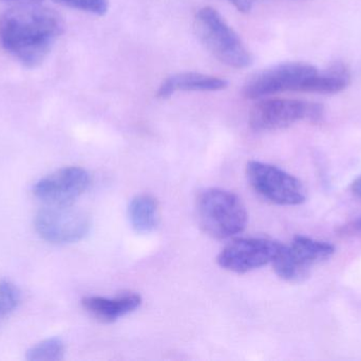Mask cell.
<instances>
[{"instance_id": "obj_6", "label": "cell", "mask_w": 361, "mask_h": 361, "mask_svg": "<svg viewBox=\"0 0 361 361\" xmlns=\"http://www.w3.org/2000/svg\"><path fill=\"white\" fill-rule=\"evenodd\" d=\"M90 216L71 206H48L40 209L34 220L36 232L54 245H68L84 239L91 230Z\"/></svg>"}, {"instance_id": "obj_2", "label": "cell", "mask_w": 361, "mask_h": 361, "mask_svg": "<svg viewBox=\"0 0 361 361\" xmlns=\"http://www.w3.org/2000/svg\"><path fill=\"white\" fill-rule=\"evenodd\" d=\"M197 215L202 230L216 239L235 237L247 226L245 206L235 193L223 189H207L200 193Z\"/></svg>"}, {"instance_id": "obj_11", "label": "cell", "mask_w": 361, "mask_h": 361, "mask_svg": "<svg viewBox=\"0 0 361 361\" xmlns=\"http://www.w3.org/2000/svg\"><path fill=\"white\" fill-rule=\"evenodd\" d=\"M142 304V298L135 292L121 295L116 298L104 297H85L82 305L85 311L103 324H112L120 318L125 317L139 309Z\"/></svg>"}, {"instance_id": "obj_17", "label": "cell", "mask_w": 361, "mask_h": 361, "mask_svg": "<svg viewBox=\"0 0 361 361\" xmlns=\"http://www.w3.org/2000/svg\"><path fill=\"white\" fill-rule=\"evenodd\" d=\"M55 1L68 8H75V10L90 13L97 16H103L109 8L108 0H55Z\"/></svg>"}, {"instance_id": "obj_3", "label": "cell", "mask_w": 361, "mask_h": 361, "mask_svg": "<svg viewBox=\"0 0 361 361\" xmlns=\"http://www.w3.org/2000/svg\"><path fill=\"white\" fill-rule=\"evenodd\" d=\"M195 30L202 44L221 63L235 69L252 65L250 51L216 8H200L195 13Z\"/></svg>"}, {"instance_id": "obj_10", "label": "cell", "mask_w": 361, "mask_h": 361, "mask_svg": "<svg viewBox=\"0 0 361 361\" xmlns=\"http://www.w3.org/2000/svg\"><path fill=\"white\" fill-rule=\"evenodd\" d=\"M90 184V175L78 167L57 170L36 182L33 193L44 205L71 206Z\"/></svg>"}, {"instance_id": "obj_1", "label": "cell", "mask_w": 361, "mask_h": 361, "mask_svg": "<svg viewBox=\"0 0 361 361\" xmlns=\"http://www.w3.org/2000/svg\"><path fill=\"white\" fill-rule=\"evenodd\" d=\"M63 32L59 13L39 4H21L0 17V44L25 67L39 66Z\"/></svg>"}, {"instance_id": "obj_18", "label": "cell", "mask_w": 361, "mask_h": 361, "mask_svg": "<svg viewBox=\"0 0 361 361\" xmlns=\"http://www.w3.org/2000/svg\"><path fill=\"white\" fill-rule=\"evenodd\" d=\"M345 235H361V216L341 228Z\"/></svg>"}, {"instance_id": "obj_20", "label": "cell", "mask_w": 361, "mask_h": 361, "mask_svg": "<svg viewBox=\"0 0 361 361\" xmlns=\"http://www.w3.org/2000/svg\"><path fill=\"white\" fill-rule=\"evenodd\" d=\"M351 190L355 196H357L358 199H361V175L354 180L351 186Z\"/></svg>"}, {"instance_id": "obj_13", "label": "cell", "mask_w": 361, "mask_h": 361, "mask_svg": "<svg viewBox=\"0 0 361 361\" xmlns=\"http://www.w3.org/2000/svg\"><path fill=\"white\" fill-rule=\"evenodd\" d=\"M351 83V73L349 68L343 63H334L326 69L315 74L307 93L333 95L345 90Z\"/></svg>"}, {"instance_id": "obj_16", "label": "cell", "mask_w": 361, "mask_h": 361, "mask_svg": "<svg viewBox=\"0 0 361 361\" xmlns=\"http://www.w3.org/2000/svg\"><path fill=\"white\" fill-rule=\"evenodd\" d=\"M21 301L19 288L8 280L0 281V324L18 307Z\"/></svg>"}, {"instance_id": "obj_14", "label": "cell", "mask_w": 361, "mask_h": 361, "mask_svg": "<svg viewBox=\"0 0 361 361\" xmlns=\"http://www.w3.org/2000/svg\"><path fill=\"white\" fill-rule=\"evenodd\" d=\"M128 218L135 232H152L158 226L159 220L156 199L146 194L133 197L128 206Z\"/></svg>"}, {"instance_id": "obj_9", "label": "cell", "mask_w": 361, "mask_h": 361, "mask_svg": "<svg viewBox=\"0 0 361 361\" xmlns=\"http://www.w3.org/2000/svg\"><path fill=\"white\" fill-rule=\"evenodd\" d=\"M283 244L267 239H238L225 246L218 264L235 273H246L273 263Z\"/></svg>"}, {"instance_id": "obj_15", "label": "cell", "mask_w": 361, "mask_h": 361, "mask_svg": "<svg viewBox=\"0 0 361 361\" xmlns=\"http://www.w3.org/2000/svg\"><path fill=\"white\" fill-rule=\"evenodd\" d=\"M66 347L59 337L44 339L32 345L25 354L29 361H61L65 358Z\"/></svg>"}, {"instance_id": "obj_19", "label": "cell", "mask_w": 361, "mask_h": 361, "mask_svg": "<svg viewBox=\"0 0 361 361\" xmlns=\"http://www.w3.org/2000/svg\"><path fill=\"white\" fill-rule=\"evenodd\" d=\"M240 12L247 13L252 10L254 0H227Z\"/></svg>"}, {"instance_id": "obj_12", "label": "cell", "mask_w": 361, "mask_h": 361, "mask_svg": "<svg viewBox=\"0 0 361 361\" xmlns=\"http://www.w3.org/2000/svg\"><path fill=\"white\" fill-rule=\"evenodd\" d=\"M228 86L225 78L200 72H180L163 81L157 91V97L169 99L177 91H220Z\"/></svg>"}, {"instance_id": "obj_8", "label": "cell", "mask_w": 361, "mask_h": 361, "mask_svg": "<svg viewBox=\"0 0 361 361\" xmlns=\"http://www.w3.org/2000/svg\"><path fill=\"white\" fill-rule=\"evenodd\" d=\"M246 175L252 188L276 205L298 206L307 201V190L302 182L275 165L250 161Z\"/></svg>"}, {"instance_id": "obj_5", "label": "cell", "mask_w": 361, "mask_h": 361, "mask_svg": "<svg viewBox=\"0 0 361 361\" xmlns=\"http://www.w3.org/2000/svg\"><path fill=\"white\" fill-rule=\"evenodd\" d=\"M324 112L322 105L314 102L263 97L250 110V126L258 133L278 131L303 120L319 122Z\"/></svg>"}, {"instance_id": "obj_4", "label": "cell", "mask_w": 361, "mask_h": 361, "mask_svg": "<svg viewBox=\"0 0 361 361\" xmlns=\"http://www.w3.org/2000/svg\"><path fill=\"white\" fill-rule=\"evenodd\" d=\"M318 69L310 64H278L250 76L243 87L244 97L260 100L283 93H307Z\"/></svg>"}, {"instance_id": "obj_7", "label": "cell", "mask_w": 361, "mask_h": 361, "mask_svg": "<svg viewBox=\"0 0 361 361\" xmlns=\"http://www.w3.org/2000/svg\"><path fill=\"white\" fill-rule=\"evenodd\" d=\"M334 254V245L329 242L296 235L290 246L282 245L271 264L284 281L301 282L309 277L312 267L329 260Z\"/></svg>"}]
</instances>
